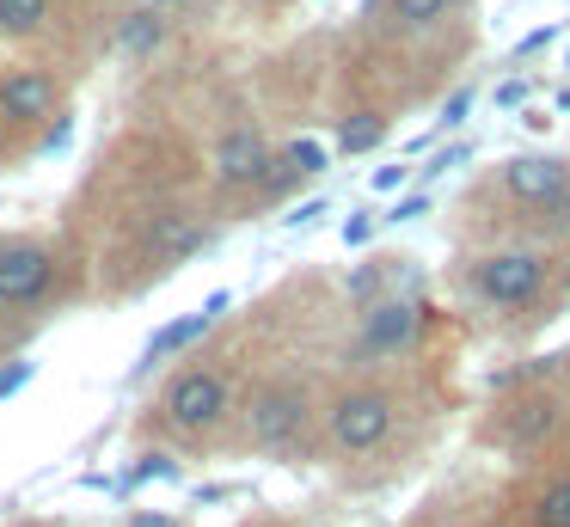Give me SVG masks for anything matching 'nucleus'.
<instances>
[{
  "label": "nucleus",
  "mask_w": 570,
  "mask_h": 527,
  "mask_svg": "<svg viewBox=\"0 0 570 527\" xmlns=\"http://www.w3.org/2000/svg\"><path fill=\"white\" fill-rule=\"evenodd\" d=\"M160 411H166V423H173V429L203 436V429H215L227 417V380L215 374V368H185V374L166 387Z\"/></svg>",
  "instance_id": "1"
},
{
  "label": "nucleus",
  "mask_w": 570,
  "mask_h": 527,
  "mask_svg": "<svg viewBox=\"0 0 570 527\" xmlns=\"http://www.w3.org/2000/svg\"><path fill=\"white\" fill-rule=\"evenodd\" d=\"M386 436H393V399H386V392L356 387L332 404V441L344 453H374Z\"/></svg>",
  "instance_id": "2"
},
{
  "label": "nucleus",
  "mask_w": 570,
  "mask_h": 527,
  "mask_svg": "<svg viewBox=\"0 0 570 527\" xmlns=\"http://www.w3.org/2000/svg\"><path fill=\"white\" fill-rule=\"evenodd\" d=\"M472 282H479V294L497 306H528L533 294L546 289V264L533 252H497L472 270Z\"/></svg>",
  "instance_id": "3"
},
{
  "label": "nucleus",
  "mask_w": 570,
  "mask_h": 527,
  "mask_svg": "<svg viewBox=\"0 0 570 527\" xmlns=\"http://www.w3.org/2000/svg\"><path fill=\"white\" fill-rule=\"evenodd\" d=\"M56 282V257L43 245H0V306H38Z\"/></svg>",
  "instance_id": "4"
},
{
  "label": "nucleus",
  "mask_w": 570,
  "mask_h": 527,
  "mask_svg": "<svg viewBox=\"0 0 570 527\" xmlns=\"http://www.w3.org/2000/svg\"><path fill=\"white\" fill-rule=\"evenodd\" d=\"M307 429V392L301 387H264L258 399H252V441L258 448H288V441Z\"/></svg>",
  "instance_id": "5"
},
{
  "label": "nucleus",
  "mask_w": 570,
  "mask_h": 527,
  "mask_svg": "<svg viewBox=\"0 0 570 527\" xmlns=\"http://www.w3.org/2000/svg\"><path fill=\"white\" fill-rule=\"evenodd\" d=\"M503 184L521 196V203H540V208H558L570 191V159H552V154H521L503 166Z\"/></svg>",
  "instance_id": "6"
},
{
  "label": "nucleus",
  "mask_w": 570,
  "mask_h": 527,
  "mask_svg": "<svg viewBox=\"0 0 570 527\" xmlns=\"http://www.w3.org/2000/svg\"><path fill=\"white\" fill-rule=\"evenodd\" d=\"M264 172H271V147H264L258 129H227L222 147H215V178L222 184H264Z\"/></svg>",
  "instance_id": "7"
},
{
  "label": "nucleus",
  "mask_w": 570,
  "mask_h": 527,
  "mask_svg": "<svg viewBox=\"0 0 570 527\" xmlns=\"http://www.w3.org/2000/svg\"><path fill=\"white\" fill-rule=\"evenodd\" d=\"M0 110H7V117H19V123L50 117V110H56V80H50V74H38V68L7 74V80H0Z\"/></svg>",
  "instance_id": "8"
},
{
  "label": "nucleus",
  "mask_w": 570,
  "mask_h": 527,
  "mask_svg": "<svg viewBox=\"0 0 570 527\" xmlns=\"http://www.w3.org/2000/svg\"><path fill=\"white\" fill-rule=\"evenodd\" d=\"M411 331H417V306H411V301H386V306H374L368 325H362V350H374V355L405 350Z\"/></svg>",
  "instance_id": "9"
},
{
  "label": "nucleus",
  "mask_w": 570,
  "mask_h": 527,
  "mask_svg": "<svg viewBox=\"0 0 570 527\" xmlns=\"http://www.w3.org/2000/svg\"><path fill=\"white\" fill-rule=\"evenodd\" d=\"M148 245H154V257H160V264H178V257L203 252V245H209V233L190 227L185 215H160V221H154V233H148Z\"/></svg>",
  "instance_id": "10"
},
{
  "label": "nucleus",
  "mask_w": 570,
  "mask_h": 527,
  "mask_svg": "<svg viewBox=\"0 0 570 527\" xmlns=\"http://www.w3.org/2000/svg\"><path fill=\"white\" fill-rule=\"evenodd\" d=\"M209 325H215V313H209V306H197V313L173 319V325H160V331L148 338V350H141V362H166L173 350H190V343H197Z\"/></svg>",
  "instance_id": "11"
},
{
  "label": "nucleus",
  "mask_w": 570,
  "mask_h": 527,
  "mask_svg": "<svg viewBox=\"0 0 570 527\" xmlns=\"http://www.w3.org/2000/svg\"><path fill=\"white\" fill-rule=\"evenodd\" d=\"M50 19V0H0V37H31Z\"/></svg>",
  "instance_id": "12"
},
{
  "label": "nucleus",
  "mask_w": 570,
  "mask_h": 527,
  "mask_svg": "<svg viewBox=\"0 0 570 527\" xmlns=\"http://www.w3.org/2000/svg\"><path fill=\"white\" fill-rule=\"evenodd\" d=\"M533 527H570V472L552 478V485H540V497H533Z\"/></svg>",
  "instance_id": "13"
},
{
  "label": "nucleus",
  "mask_w": 570,
  "mask_h": 527,
  "mask_svg": "<svg viewBox=\"0 0 570 527\" xmlns=\"http://www.w3.org/2000/svg\"><path fill=\"white\" fill-rule=\"evenodd\" d=\"M160 37H166L160 12H129L124 31H117V43H124L129 56H148V49H160Z\"/></svg>",
  "instance_id": "14"
},
{
  "label": "nucleus",
  "mask_w": 570,
  "mask_h": 527,
  "mask_svg": "<svg viewBox=\"0 0 570 527\" xmlns=\"http://www.w3.org/2000/svg\"><path fill=\"white\" fill-rule=\"evenodd\" d=\"M381 135H386V123H381V117H356V123H344L337 147H344V154H368V147L381 141Z\"/></svg>",
  "instance_id": "15"
},
{
  "label": "nucleus",
  "mask_w": 570,
  "mask_h": 527,
  "mask_svg": "<svg viewBox=\"0 0 570 527\" xmlns=\"http://www.w3.org/2000/svg\"><path fill=\"white\" fill-rule=\"evenodd\" d=\"M154 478H178V460H166V453H141V460H136V472L124 478V490L154 485Z\"/></svg>",
  "instance_id": "16"
},
{
  "label": "nucleus",
  "mask_w": 570,
  "mask_h": 527,
  "mask_svg": "<svg viewBox=\"0 0 570 527\" xmlns=\"http://www.w3.org/2000/svg\"><path fill=\"white\" fill-rule=\"evenodd\" d=\"M283 159H288V166L301 172V178H313V172H325V147H320V141H307V135H301V141L288 147Z\"/></svg>",
  "instance_id": "17"
},
{
  "label": "nucleus",
  "mask_w": 570,
  "mask_h": 527,
  "mask_svg": "<svg viewBox=\"0 0 570 527\" xmlns=\"http://www.w3.org/2000/svg\"><path fill=\"white\" fill-rule=\"evenodd\" d=\"M393 12H399L405 25H435V19L448 12V0H393Z\"/></svg>",
  "instance_id": "18"
},
{
  "label": "nucleus",
  "mask_w": 570,
  "mask_h": 527,
  "mask_svg": "<svg viewBox=\"0 0 570 527\" xmlns=\"http://www.w3.org/2000/svg\"><path fill=\"white\" fill-rule=\"evenodd\" d=\"M466 110H472V86H460V92H448V105H442V129H454V123H466Z\"/></svg>",
  "instance_id": "19"
},
{
  "label": "nucleus",
  "mask_w": 570,
  "mask_h": 527,
  "mask_svg": "<svg viewBox=\"0 0 570 527\" xmlns=\"http://www.w3.org/2000/svg\"><path fill=\"white\" fill-rule=\"evenodd\" d=\"M31 374H38V362H13V368H0V399H13V392L26 387Z\"/></svg>",
  "instance_id": "20"
},
{
  "label": "nucleus",
  "mask_w": 570,
  "mask_h": 527,
  "mask_svg": "<svg viewBox=\"0 0 570 527\" xmlns=\"http://www.w3.org/2000/svg\"><path fill=\"white\" fill-rule=\"evenodd\" d=\"M374 240V208H362V215L344 221V245H368Z\"/></svg>",
  "instance_id": "21"
},
{
  "label": "nucleus",
  "mask_w": 570,
  "mask_h": 527,
  "mask_svg": "<svg viewBox=\"0 0 570 527\" xmlns=\"http://www.w3.org/2000/svg\"><path fill=\"white\" fill-rule=\"evenodd\" d=\"M466 154H472V147H442V154H430V166H423V178H442V172H454Z\"/></svg>",
  "instance_id": "22"
},
{
  "label": "nucleus",
  "mask_w": 570,
  "mask_h": 527,
  "mask_svg": "<svg viewBox=\"0 0 570 527\" xmlns=\"http://www.w3.org/2000/svg\"><path fill=\"white\" fill-rule=\"evenodd\" d=\"M417 215H430V196H399L386 221H417Z\"/></svg>",
  "instance_id": "23"
},
{
  "label": "nucleus",
  "mask_w": 570,
  "mask_h": 527,
  "mask_svg": "<svg viewBox=\"0 0 570 527\" xmlns=\"http://www.w3.org/2000/svg\"><path fill=\"white\" fill-rule=\"evenodd\" d=\"M546 423H552V404H533V411H528V423H521L515 436H521V441H533V436H546Z\"/></svg>",
  "instance_id": "24"
},
{
  "label": "nucleus",
  "mask_w": 570,
  "mask_h": 527,
  "mask_svg": "<svg viewBox=\"0 0 570 527\" xmlns=\"http://www.w3.org/2000/svg\"><path fill=\"white\" fill-rule=\"evenodd\" d=\"M320 215H332V203H320V196H313V203H301L295 215H288V227H313Z\"/></svg>",
  "instance_id": "25"
},
{
  "label": "nucleus",
  "mask_w": 570,
  "mask_h": 527,
  "mask_svg": "<svg viewBox=\"0 0 570 527\" xmlns=\"http://www.w3.org/2000/svg\"><path fill=\"white\" fill-rule=\"evenodd\" d=\"M497 105H503V110L528 105V80H503V86H497Z\"/></svg>",
  "instance_id": "26"
},
{
  "label": "nucleus",
  "mask_w": 570,
  "mask_h": 527,
  "mask_svg": "<svg viewBox=\"0 0 570 527\" xmlns=\"http://www.w3.org/2000/svg\"><path fill=\"white\" fill-rule=\"evenodd\" d=\"M405 178H411V166H381V172H374V191L386 196V191H399Z\"/></svg>",
  "instance_id": "27"
},
{
  "label": "nucleus",
  "mask_w": 570,
  "mask_h": 527,
  "mask_svg": "<svg viewBox=\"0 0 570 527\" xmlns=\"http://www.w3.org/2000/svg\"><path fill=\"white\" fill-rule=\"evenodd\" d=\"M68 135H75V123H56V129H50V141H43V147L56 154V147H68Z\"/></svg>",
  "instance_id": "28"
},
{
  "label": "nucleus",
  "mask_w": 570,
  "mask_h": 527,
  "mask_svg": "<svg viewBox=\"0 0 570 527\" xmlns=\"http://www.w3.org/2000/svg\"><path fill=\"white\" fill-rule=\"evenodd\" d=\"M129 527H178V521H173V515H136Z\"/></svg>",
  "instance_id": "29"
},
{
  "label": "nucleus",
  "mask_w": 570,
  "mask_h": 527,
  "mask_svg": "<svg viewBox=\"0 0 570 527\" xmlns=\"http://www.w3.org/2000/svg\"><path fill=\"white\" fill-rule=\"evenodd\" d=\"M558 110H564V117H570V86H564V92H558Z\"/></svg>",
  "instance_id": "30"
}]
</instances>
